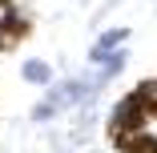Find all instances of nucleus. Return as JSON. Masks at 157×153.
<instances>
[{
    "instance_id": "nucleus-7",
    "label": "nucleus",
    "mask_w": 157,
    "mask_h": 153,
    "mask_svg": "<svg viewBox=\"0 0 157 153\" xmlns=\"http://www.w3.org/2000/svg\"><path fill=\"white\" fill-rule=\"evenodd\" d=\"M12 20H24V16H20V8L12 4V0H0V36L8 33V24H12Z\"/></svg>"
},
{
    "instance_id": "nucleus-4",
    "label": "nucleus",
    "mask_w": 157,
    "mask_h": 153,
    "mask_svg": "<svg viewBox=\"0 0 157 153\" xmlns=\"http://www.w3.org/2000/svg\"><path fill=\"white\" fill-rule=\"evenodd\" d=\"M125 153H157V137H153V129H137V133H129V137H121L117 141Z\"/></svg>"
},
{
    "instance_id": "nucleus-6",
    "label": "nucleus",
    "mask_w": 157,
    "mask_h": 153,
    "mask_svg": "<svg viewBox=\"0 0 157 153\" xmlns=\"http://www.w3.org/2000/svg\"><path fill=\"white\" fill-rule=\"evenodd\" d=\"M133 93H137V101H141V105L153 113V109H157V77H153V81H141Z\"/></svg>"
},
{
    "instance_id": "nucleus-3",
    "label": "nucleus",
    "mask_w": 157,
    "mask_h": 153,
    "mask_svg": "<svg viewBox=\"0 0 157 153\" xmlns=\"http://www.w3.org/2000/svg\"><path fill=\"white\" fill-rule=\"evenodd\" d=\"M125 40H129V28H109V33H101V40L89 48V60H93V65H97V60H105V56L117 52Z\"/></svg>"
},
{
    "instance_id": "nucleus-5",
    "label": "nucleus",
    "mask_w": 157,
    "mask_h": 153,
    "mask_svg": "<svg viewBox=\"0 0 157 153\" xmlns=\"http://www.w3.org/2000/svg\"><path fill=\"white\" fill-rule=\"evenodd\" d=\"M20 77L28 85H52V65H44V60H24Z\"/></svg>"
},
{
    "instance_id": "nucleus-1",
    "label": "nucleus",
    "mask_w": 157,
    "mask_h": 153,
    "mask_svg": "<svg viewBox=\"0 0 157 153\" xmlns=\"http://www.w3.org/2000/svg\"><path fill=\"white\" fill-rule=\"evenodd\" d=\"M145 125H149V109L137 101V93L121 97V101L109 109V133H113V141L129 137V133H137V129H145Z\"/></svg>"
},
{
    "instance_id": "nucleus-8",
    "label": "nucleus",
    "mask_w": 157,
    "mask_h": 153,
    "mask_svg": "<svg viewBox=\"0 0 157 153\" xmlns=\"http://www.w3.org/2000/svg\"><path fill=\"white\" fill-rule=\"evenodd\" d=\"M52 117H56V109H52L48 101H40V105L33 109V121H36V125H44V121H52Z\"/></svg>"
},
{
    "instance_id": "nucleus-2",
    "label": "nucleus",
    "mask_w": 157,
    "mask_h": 153,
    "mask_svg": "<svg viewBox=\"0 0 157 153\" xmlns=\"http://www.w3.org/2000/svg\"><path fill=\"white\" fill-rule=\"evenodd\" d=\"M125 65H129L125 48H117V52H109L105 60H97V69H93V81H97V89H105L113 77H121V73H125Z\"/></svg>"
}]
</instances>
